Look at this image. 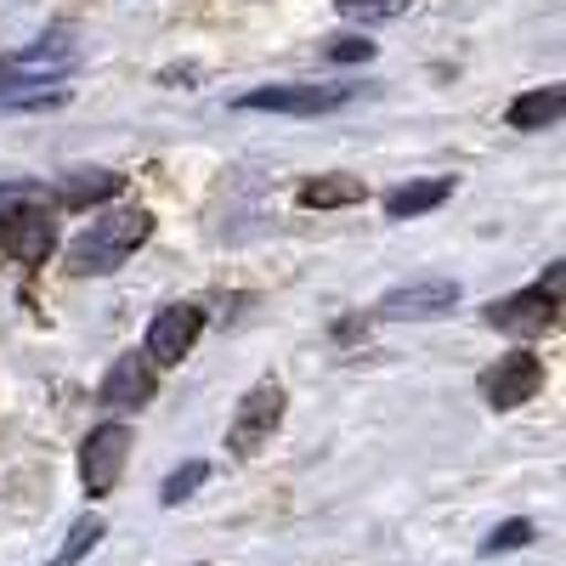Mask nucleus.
Returning <instances> with one entry per match:
<instances>
[{"instance_id": "obj_16", "label": "nucleus", "mask_w": 566, "mask_h": 566, "mask_svg": "<svg viewBox=\"0 0 566 566\" xmlns=\"http://www.w3.org/2000/svg\"><path fill=\"white\" fill-rule=\"evenodd\" d=\"M97 538H103V522H97V515H80V522L69 527V538H63V549H57L52 560H45V566H80Z\"/></svg>"}, {"instance_id": "obj_3", "label": "nucleus", "mask_w": 566, "mask_h": 566, "mask_svg": "<svg viewBox=\"0 0 566 566\" xmlns=\"http://www.w3.org/2000/svg\"><path fill=\"white\" fill-rule=\"evenodd\" d=\"M283 408H290V397H283L277 380L250 386V397L239 402V413H232V424H227V453H232V459H255V453L277 437Z\"/></svg>"}, {"instance_id": "obj_1", "label": "nucleus", "mask_w": 566, "mask_h": 566, "mask_svg": "<svg viewBox=\"0 0 566 566\" xmlns=\"http://www.w3.org/2000/svg\"><path fill=\"white\" fill-rule=\"evenodd\" d=\"M148 232H154L148 210H142V205H119V210H108L97 227H85L80 239L69 244V272L74 277H103V272L125 266L142 244H148Z\"/></svg>"}, {"instance_id": "obj_15", "label": "nucleus", "mask_w": 566, "mask_h": 566, "mask_svg": "<svg viewBox=\"0 0 566 566\" xmlns=\"http://www.w3.org/2000/svg\"><path fill=\"white\" fill-rule=\"evenodd\" d=\"M205 482H210V464H205V459H187V464H176L170 476H165V488H159V504H170V510H176V504H187V499H193Z\"/></svg>"}, {"instance_id": "obj_11", "label": "nucleus", "mask_w": 566, "mask_h": 566, "mask_svg": "<svg viewBox=\"0 0 566 566\" xmlns=\"http://www.w3.org/2000/svg\"><path fill=\"white\" fill-rule=\"evenodd\" d=\"M566 114V85H538V91H522L510 108H504V119L515 125V130H549L555 119Z\"/></svg>"}, {"instance_id": "obj_14", "label": "nucleus", "mask_w": 566, "mask_h": 566, "mask_svg": "<svg viewBox=\"0 0 566 566\" xmlns=\"http://www.w3.org/2000/svg\"><path fill=\"white\" fill-rule=\"evenodd\" d=\"M363 193L368 187L357 176H312L301 187V205L306 210H346V205H363Z\"/></svg>"}, {"instance_id": "obj_2", "label": "nucleus", "mask_w": 566, "mask_h": 566, "mask_svg": "<svg viewBox=\"0 0 566 566\" xmlns=\"http://www.w3.org/2000/svg\"><path fill=\"white\" fill-rule=\"evenodd\" d=\"M560 290H566V261L544 266V277L522 295H504L488 306V323L499 335H515V340H533V335H549L555 317H560Z\"/></svg>"}, {"instance_id": "obj_18", "label": "nucleus", "mask_w": 566, "mask_h": 566, "mask_svg": "<svg viewBox=\"0 0 566 566\" xmlns=\"http://www.w3.org/2000/svg\"><path fill=\"white\" fill-rule=\"evenodd\" d=\"M522 544H533V522L527 515H510V522H499L493 533H488V555H510V549H522Z\"/></svg>"}, {"instance_id": "obj_12", "label": "nucleus", "mask_w": 566, "mask_h": 566, "mask_svg": "<svg viewBox=\"0 0 566 566\" xmlns=\"http://www.w3.org/2000/svg\"><path fill=\"white\" fill-rule=\"evenodd\" d=\"M119 193V176L114 170H97V165H85V170H69L57 181V205L69 210H91V205H108Z\"/></svg>"}, {"instance_id": "obj_10", "label": "nucleus", "mask_w": 566, "mask_h": 566, "mask_svg": "<svg viewBox=\"0 0 566 566\" xmlns=\"http://www.w3.org/2000/svg\"><path fill=\"white\" fill-rule=\"evenodd\" d=\"M159 391V368L148 352H119L114 368L103 374V408H148Z\"/></svg>"}, {"instance_id": "obj_20", "label": "nucleus", "mask_w": 566, "mask_h": 566, "mask_svg": "<svg viewBox=\"0 0 566 566\" xmlns=\"http://www.w3.org/2000/svg\"><path fill=\"white\" fill-rule=\"evenodd\" d=\"M29 199H40V187H34V181H0V210L29 205Z\"/></svg>"}, {"instance_id": "obj_19", "label": "nucleus", "mask_w": 566, "mask_h": 566, "mask_svg": "<svg viewBox=\"0 0 566 566\" xmlns=\"http://www.w3.org/2000/svg\"><path fill=\"white\" fill-rule=\"evenodd\" d=\"M323 57L328 63H368L374 57V40L368 34H335V40H323Z\"/></svg>"}, {"instance_id": "obj_13", "label": "nucleus", "mask_w": 566, "mask_h": 566, "mask_svg": "<svg viewBox=\"0 0 566 566\" xmlns=\"http://www.w3.org/2000/svg\"><path fill=\"white\" fill-rule=\"evenodd\" d=\"M453 199V176H424V181H408L397 193H386V216L391 221H408V216H424Z\"/></svg>"}, {"instance_id": "obj_8", "label": "nucleus", "mask_w": 566, "mask_h": 566, "mask_svg": "<svg viewBox=\"0 0 566 566\" xmlns=\"http://www.w3.org/2000/svg\"><path fill=\"white\" fill-rule=\"evenodd\" d=\"M482 391H488V402H493L499 413L522 408V402H533V397L544 391V363H538L533 352H510V357L493 363V374H488Z\"/></svg>"}, {"instance_id": "obj_9", "label": "nucleus", "mask_w": 566, "mask_h": 566, "mask_svg": "<svg viewBox=\"0 0 566 566\" xmlns=\"http://www.w3.org/2000/svg\"><path fill=\"white\" fill-rule=\"evenodd\" d=\"M448 306H459V283L453 277H419V283H402L380 301V317L386 323H419V317H442Z\"/></svg>"}, {"instance_id": "obj_4", "label": "nucleus", "mask_w": 566, "mask_h": 566, "mask_svg": "<svg viewBox=\"0 0 566 566\" xmlns=\"http://www.w3.org/2000/svg\"><path fill=\"white\" fill-rule=\"evenodd\" d=\"M363 85H261V91H244L232 108H255V114H301V119H312V114H335V108H346L352 97H357Z\"/></svg>"}, {"instance_id": "obj_5", "label": "nucleus", "mask_w": 566, "mask_h": 566, "mask_svg": "<svg viewBox=\"0 0 566 566\" xmlns=\"http://www.w3.org/2000/svg\"><path fill=\"white\" fill-rule=\"evenodd\" d=\"M125 459H130V424H119V419L97 424V431L80 442V488H85V499L114 493L119 476H125Z\"/></svg>"}, {"instance_id": "obj_7", "label": "nucleus", "mask_w": 566, "mask_h": 566, "mask_svg": "<svg viewBox=\"0 0 566 566\" xmlns=\"http://www.w3.org/2000/svg\"><path fill=\"white\" fill-rule=\"evenodd\" d=\"M199 335H205V312L193 301H176L148 323V346L142 352H148L154 368H176V363H187V352H193Z\"/></svg>"}, {"instance_id": "obj_6", "label": "nucleus", "mask_w": 566, "mask_h": 566, "mask_svg": "<svg viewBox=\"0 0 566 566\" xmlns=\"http://www.w3.org/2000/svg\"><path fill=\"white\" fill-rule=\"evenodd\" d=\"M0 250H7L23 272L45 266L57 255V221L45 216L34 199L29 205H12V210H0Z\"/></svg>"}, {"instance_id": "obj_17", "label": "nucleus", "mask_w": 566, "mask_h": 566, "mask_svg": "<svg viewBox=\"0 0 566 566\" xmlns=\"http://www.w3.org/2000/svg\"><path fill=\"white\" fill-rule=\"evenodd\" d=\"M413 7V0H335V12L352 18V23H391Z\"/></svg>"}]
</instances>
